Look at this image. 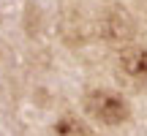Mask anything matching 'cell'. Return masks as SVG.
<instances>
[{
	"label": "cell",
	"instance_id": "obj_3",
	"mask_svg": "<svg viewBox=\"0 0 147 136\" xmlns=\"http://www.w3.org/2000/svg\"><path fill=\"white\" fill-rule=\"evenodd\" d=\"M115 76L128 90H144L147 87V46L128 44L115 57Z\"/></svg>",
	"mask_w": 147,
	"mask_h": 136
},
{
	"label": "cell",
	"instance_id": "obj_2",
	"mask_svg": "<svg viewBox=\"0 0 147 136\" xmlns=\"http://www.w3.org/2000/svg\"><path fill=\"white\" fill-rule=\"evenodd\" d=\"M95 33L109 46H128L136 38V19L123 5H106L95 19Z\"/></svg>",
	"mask_w": 147,
	"mask_h": 136
},
{
	"label": "cell",
	"instance_id": "obj_1",
	"mask_svg": "<svg viewBox=\"0 0 147 136\" xmlns=\"http://www.w3.org/2000/svg\"><path fill=\"white\" fill-rule=\"evenodd\" d=\"M82 109L87 112V117H93L101 125H109V128L123 125V123H128V117H131L128 101L123 98L120 93L106 90V87H90L87 93L82 95Z\"/></svg>",
	"mask_w": 147,
	"mask_h": 136
},
{
	"label": "cell",
	"instance_id": "obj_4",
	"mask_svg": "<svg viewBox=\"0 0 147 136\" xmlns=\"http://www.w3.org/2000/svg\"><path fill=\"white\" fill-rule=\"evenodd\" d=\"M55 136H93L90 125L84 120H79L76 114H63L55 123Z\"/></svg>",
	"mask_w": 147,
	"mask_h": 136
}]
</instances>
